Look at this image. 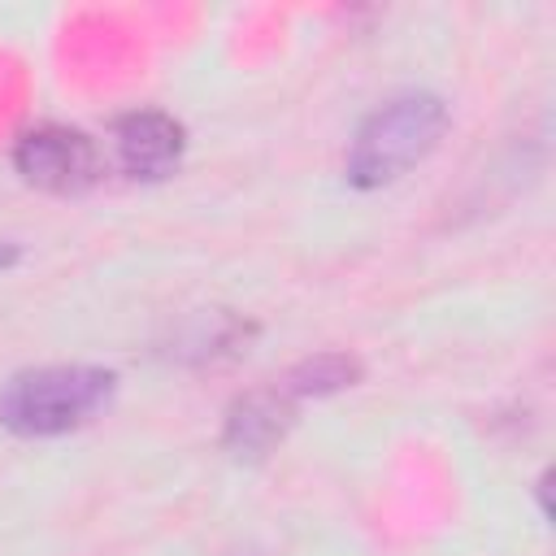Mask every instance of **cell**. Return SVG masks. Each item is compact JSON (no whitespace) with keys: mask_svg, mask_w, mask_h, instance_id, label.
Listing matches in <instances>:
<instances>
[{"mask_svg":"<svg viewBox=\"0 0 556 556\" xmlns=\"http://www.w3.org/2000/svg\"><path fill=\"white\" fill-rule=\"evenodd\" d=\"M447 130V104L430 91H404L378 104L352 139L348 178L356 187H382L426 161Z\"/></svg>","mask_w":556,"mask_h":556,"instance_id":"6da1fadb","label":"cell"},{"mask_svg":"<svg viewBox=\"0 0 556 556\" xmlns=\"http://www.w3.org/2000/svg\"><path fill=\"white\" fill-rule=\"evenodd\" d=\"M113 374L96 365H43L9 378L0 421L17 434H61L96 417L113 395Z\"/></svg>","mask_w":556,"mask_h":556,"instance_id":"7a4b0ae2","label":"cell"},{"mask_svg":"<svg viewBox=\"0 0 556 556\" xmlns=\"http://www.w3.org/2000/svg\"><path fill=\"white\" fill-rule=\"evenodd\" d=\"M13 161H17L26 182H35L43 191H56V195L83 191V187H91L100 178L96 143L83 130H70V126H35V130H26L17 139Z\"/></svg>","mask_w":556,"mask_h":556,"instance_id":"3957f363","label":"cell"},{"mask_svg":"<svg viewBox=\"0 0 556 556\" xmlns=\"http://www.w3.org/2000/svg\"><path fill=\"white\" fill-rule=\"evenodd\" d=\"M117 152L126 174L165 178L182 156V126L165 113H130L117 122Z\"/></svg>","mask_w":556,"mask_h":556,"instance_id":"277c9868","label":"cell"},{"mask_svg":"<svg viewBox=\"0 0 556 556\" xmlns=\"http://www.w3.org/2000/svg\"><path fill=\"white\" fill-rule=\"evenodd\" d=\"M291 426V408H287V395L282 391H252L243 395L230 417H226V443L239 452V456H261L269 452Z\"/></svg>","mask_w":556,"mask_h":556,"instance_id":"5b68a950","label":"cell"},{"mask_svg":"<svg viewBox=\"0 0 556 556\" xmlns=\"http://www.w3.org/2000/svg\"><path fill=\"white\" fill-rule=\"evenodd\" d=\"M361 374V365L352 356H339V352H326V356H313L304 365H295L282 382V395H326V391H339V387H352V378Z\"/></svg>","mask_w":556,"mask_h":556,"instance_id":"8992f818","label":"cell"},{"mask_svg":"<svg viewBox=\"0 0 556 556\" xmlns=\"http://www.w3.org/2000/svg\"><path fill=\"white\" fill-rule=\"evenodd\" d=\"M13 261H17V252H13L9 243H0V269H4V265H13Z\"/></svg>","mask_w":556,"mask_h":556,"instance_id":"52a82bcc","label":"cell"}]
</instances>
